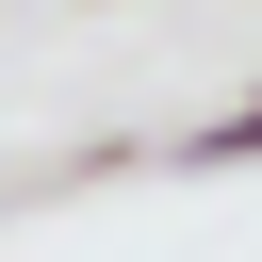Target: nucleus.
<instances>
[{"label":"nucleus","instance_id":"obj_1","mask_svg":"<svg viewBox=\"0 0 262 262\" xmlns=\"http://www.w3.org/2000/svg\"><path fill=\"white\" fill-rule=\"evenodd\" d=\"M164 164H196V180H213V164H262V82H246L229 115H196V131H164Z\"/></svg>","mask_w":262,"mask_h":262}]
</instances>
